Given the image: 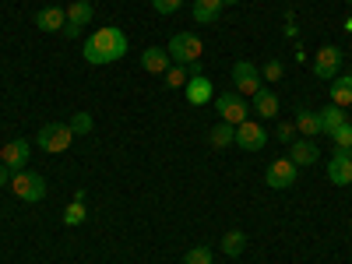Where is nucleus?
Returning a JSON list of instances; mask_svg holds the SVG:
<instances>
[{
	"instance_id": "f257e3e1",
	"label": "nucleus",
	"mask_w": 352,
	"mask_h": 264,
	"mask_svg": "<svg viewBox=\"0 0 352 264\" xmlns=\"http://www.w3.org/2000/svg\"><path fill=\"white\" fill-rule=\"evenodd\" d=\"M124 53H127V36L120 32V28H113V25L96 28L92 39L85 43V60L92 64V67H102V64L120 60Z\"/></svg>"
},
{
	"instance_id": "f03ea898",
	"label": "nucleus",
	"mask_w": 352,
	"mask_h": 264,
	"mask_svg": "<svg viewBox=\"0 0 352 264\" xmlns=\"http://www.w3.org/2000/svg\"><path fill=\"white\" fill-rule=\"evenodd\" d=\"M169 60H176V64H184V67H190V64H197L201 56H204V43L194 36V32H176L173 39H169Z\"/></svg>"
},
{
	"instance_id": "7ed1b4c3",
	"label": "nucleus",
	"mask_w": 352,
	"mask_h": 264,
	"mask_svg": "<svg viewBox=\"0 0 352 264\" xmlns=\"http://www.w3.org/2000/svg\"><path fill=\"white\" fill-rule=\"evenodd\" d=\"M71 141H74L71 124H46V127L36 134V144H39L43 152H50V155L67 152V148H71Z\"/></svg>"
},
{
	"instance_id": "20e7f679",
	"label": "nucleus",
	"mask_w": 352,
	"mask_h": 264,
	"mask_svg": "<svg viewBox=\"0 0 352 264\" xmlns=\"http://www.w3.org/2000/svg\"><path fill=\"white\" fill-rule=\"evenodd\" d=\"M8 187L14 190V197H21V201H28V204H36V201L46 197V180H43L39 173H28V169L14 173Z\"/></svg>"
},
{
	"instance_id": "39448f33",
	"label": "nucleus",
	"mask_w": 352,
	"mask_h": 264,
	"mask_svg": "<svg viewBox=\"0 0 352 264\" xmlns=\"http://www.w3.org/2000/svg\"><path fill=\"white\" fill-rule=\"evenodd\" d=\"M215 109L222 116V124H232V127H240L243 120H250V106H247V99L240 92H222L215 99Z\"/></svg>"
},
{
	"instance_id": "423d86ee",
	"label": "nucleus",
	"mask_w": 352,
	"mask_h": 264,
	"mask_svg": "<svg viewBox=\"0 0 352 264\" xmlns=\"http://www.w3.org/2000/svg\"><path fill=\"white\" fill-rule=\"evenodd\" d=\"M296 176H300V166L292 159H275L268 166V173H264V184H268L272 190H289L292 184H296Z\"/></svg>"
},
{
	"instance_id": "0eeeda50",
	"label": "nucleus",
	"mask_w": 352,
	"mask_h": 264,
	"mask_svg": "<svg viewBox=\"0 0 352 264\" xmlns=\"http://www.w3.org/2000/svg\"><path fill=\"white\" fill-rule=\"evenodd\" d=\"M232 88H236L243 99L257 96V92H261V71H257L250 60H240L236 67H232Z\"/></svg>"
},
{
	"instance_id": "6e6552de",
	"label": "nucleus",
	"mask_w": 352,
	"mask_h": 264,
	"mask_svg": "<svg viewBox=\"0 0 352 264\" xmlns=\"http://www.w3.org/2000/svg\"><path fill=\"white\" fill-rule=\"evenodd\" d=\"M236 144H240L243 152H261L264 144H268V131H264L257 120H243L236 127Z\"/></svg>"
},
{
	"instance_id": "1a4fd4ad",
	"label": "nucleus",
	"mask_w": 352,
	"mask_h": 264,
	"mask_svg": "<svg viewBox=\"0 0 352 264\" xmlns=\"http://www.w3.org/2000/svg\"><path fill=\"white\" fill-rule=\"evenodd\" d=\"M28 155H32V144H28L25 138H14V141H8L4 148H0V162H4L11 173H21Z\"/></svg>"
},
{
	"instance_id": "9d476101",
	"label": "nucleus",
	"mask_w": 352,
	"mask_h": 264,
	"mask_svg": "<svg viewBox=\"0 0 352 264\" xmlns=\"http://www.w3.org/2000/svg\"><path fill=\"white\" fill-rule=\"evenodd\" d=\"M338 67H342V53L338 46H320L317 56H314V74L317 78H338Z\"/></svg>"
},
{
	"instance_id": "9b49d317",
	"label": "nucleus",
	"mask_w": 352,
	"mask_h": 264,
	"mask_svg": "<svg viewBox=\"0 0 352 264\" xmlns=\"http://www.w3.org/2000/svg\"><path fill=\"white\" fill-rule=\"evenodd\" d=\"M184 92H187V102H190V106H208V102L215 99L212 78H204V74H190V81L184 85Z\"/></svg>"
},
{
	"instance_id": "f8f14e48",
	"label": "nucleus",
	"mask_w": 352,
	"mask_h": 264,
	"mask_svg": "<svg viewBox=\"0 0 352 264\" xmlns=\"http://www.w3.org/2000/svg\"><path fill=\"white\" fill-rule=\"evenodd\" d=\"M328 180L335 187H349L352 184V152H335L328 162Z\"/></svg>"
},
{
	"instance_id": "ddd939ff",
	"label": "nucleus",
	"mask_w": 352,
	"mask_h": 264,
	"mask_svg": "<svg viewBox=\"0 0 352 264\" xmlns=\"http://www.w3.org/2000/svg\"><path fill=\"white\" fill-rule=\"evenodd\" d=\"M88 21H92V0H74V4L67 8V25H64V32H67V36H78Z\"/></svg>"
},
{
	"instance_id": "4468645a",
	"label": "nucleus",
	"mask_w": 352,
	"mask_h": 264,
	"mask_svg": "<svg viewBox=\"0 0 352 264\" xmlns=\"http://www.w3.org/2000/svg\"><path fill=\"white\" fill-rule=\"evenodd\" d=\"M289 159L296 162V166H317V159H320L317 141H310V138H296V141H292V152H289Z\"/></svg>"
},
{
	"instance_id": "2eb2a0df",
	"label": "nucleus",
	"mask_w": 352,
	"mask_h": 264,
	"mask_svg": "<svg viewBox=\"0 0 352 264\" xmlns=\"http://www.w3.org/2000/svg\"><path fill=\"white\" fill-rule=\"evenodd\" d=\"M141 67L148 74H166L169 71V50L166 46H148L141 53Z\"/></svg>"
},
{
	"instance_id": "dca6fc26",
	"label": "nucleus",
	"mask_w": 352,
	"mask_h": 264,
	"mask_svg": "<svg viewBox=\"0 0 352 264\" xmlns=\"http://www.w3.org/2000/svg\"><path fill=\"white\" fill-rule=\"evenodd\" d=\"M64 25H67V11L64 8H43L36 14V28H39V32H60Z\"/></svg>"
},
{
	"instance_id": "f3484780",
	"label": "nucleus",
	"mask_w": 352,
	"mask_h": 264,
	"mask_svg": "<svg viewBox=\"0 0 352 264\" xmlns=\"http://www.w3.org/2000/svg\"><path fill=\"white\" fill-rule=\"evenodd\" d=\"M250 109H257V116H278V96L275 92H268V88H261L257 96H250Z\"/></svg>"
},
{
	"instance_id": "a211bd4d",
	"label": "nucleus",
	"mask_w": 352,
	"mask_h": 264,
	"mask_svg": "<svg viewBox=\"0 0 352 264\" xmlns=\"http://www.w3.org/2000/svg\"><path fill=\"white\" fill-rule=\"evenodd\" d=\"M222 4H226V0H194V21L212 25L222 14Z\"/></svg>"
},
{
	"instance_id": "6ab92c4d",
	"label": "nucleus",
	"mask_w": 352,
	"mask_h": 264,
	"mask_svg": "<svg viewBox=\"0 0 352 264\" xmlns=\"http://www.w3.org/2000/svg\"><path fill=\"white\" fill-rule=\"evenodd\" d=\"M331 102L335 106H352V74L331 78Z\"/></svg>"
},
{
	"instance_id": "aec40b11",
	"label": "nucleus",
	"mask_w": 352,
	"mask_h": 264,
	"mask_svg": "<svg viewBox=\"0 0 352 264\" xmlns=\"http://www.w3.org/2000/svg\"><path fill=\"white\" fill-rule=\"evenodd\" d=\"M317 120H320V134H335L345 124V109L342 106H328V109L317 113Z\"/></svg>"
},
{
	"instance_id": "412c9836",
	"label": "nucleus",
	"mask_w": 352,
	"mask_h": 264,
	"mask_svg": "<svg viewBox=\"0 0 352 264\" xmlns=\"http://www.w3.org/2000/svg\"><path fill=\"white\" fill-rule=\"evenodd\" d=\"M296 134H303V138H310V141H314V134H320V120H317V113H310L307 106H300V109H296Z\"/></svg>"
},
{
	"instance_id": "4be33fe9",
	"label": "nucleus",
	"mask_w": 352,
	"mask_h": 264,
	"mask_svg": "<svg viewBox=\"0 0 352 264\" xmlns=\"http://www.w3.org/2000/svg\"><path fill=\"white\" fill-rule=\"evenodd\" d=\"M243 247H247V236H243L240 229H232V232H226V236H222V254H229V257H240Z\"/></svg>"
},
{
	"instance_id": "5701e85b",
	"label": "nucleus",
	"mask_w": 352,
	"mask_h": 264,
	"mask_svg": "<svg viewBox=\"0 0 352 264\" xmlns=\"http://www.w3.org/2000/svg\"><path fill=\"white\" fill-rule=\"evenodd\" d=\"M212 144H215V148H226V144H232V141H236V127H232V124H219L212 134Z\"/></svg>"
},
{
	"instance_id": "b1692460",
	"label": "nucleus",
	"mask_w": 352,
	"mask_h": 264,
	"mask_svg": "<svg viewBox=\"0 0 352 264\" xmlns=\"http://www.w3.org/2000/svg\"><path fill=\"white\" fill-rule=\"evenodd\" d=\"M88 219V212H85V201H71L67 208H64V226H81Z\"/></svg>"
},
{
	"instance_id": "393cba45",
	"label": "nucleus",
	"mask_w": 352,
	"mask_h": 264,
	"mask_svg": "<svg viewBox=\"0 0 352 264\" xmlns=\"http://www.w3.org/2000/svg\"><path fill=\"white\" fill-rule=\"evenodd\" d=\"M187 81H190V67H184V64H176V67L166 71V85L169 88H184Z\"/></svg>"
},
{
	"instance_id": "a878e982",
	"label": "nucleus",
	"mask_w": 352,
	"mask_h": 264,
	"mask_svg": "<svg viewBox=\"0 0 352 264\" xmlns=\"http://www.w3.org/2000/svg\"><path fill=\"white\" fill-rule=\"evenodd\" d=\"M331 141H335L338 152H352V124H342V127L331 134Z\"/></svg>"
},
{
	"instance_id": "bb28decb",
	"label": "nucleus",
	"mask_w": 352,
	"mask_h": 264,
	"mask_svg": "<svg viewBox=\"0 0 352 264\" xmlns=\"http://www.w3.org/2000/svg\"><path fill=\"white\" fill-rule=\"evenodd\" d=\"M184 264H212V250L208 247H194V250H187Z\"/></svg>"
},
{
	"instance_id": "cd10ccee",
	"label": "nucleus",
	"mask_w": 352,
	"mask_h": 264,
	"mask_svg": "<svg viewBox=\"0 0 352 264\" xmlns=\"http://www.w3.org/2000/svg\"><path fill=\"white\" fill-rule=\"evenodd\" d=\"M71 131H74V134H88V131H92V116H88V113H74Z\"/></svg>"
},
{
	"instance_id": "c85d7f7f",
	"label": "nucleus",
	"mask_w": 352,
	"mask_h": 264,
	"mask_svg": "<svg viewBox=\"0 0 352 264\" xmlns=\"http://www.w3.org/2000/svg\"><path fill=\"white\" fill-rule=\"evenodd\" d=\"M275 141H282V144H292V141H296V124H278V131H275Z\"/></svg>"
},
{
	"instance_id": "c756f323",
	"label": "nucleus",
	"mask_w": 352,
	"mask_h": 264,
	"mask_svg": "<svg viewBox=\"0 0 352 264\" xmlns=\"http://www.w3.org/2000/svg\"><path fill=\"white\" fill-rule=\"evenodd\" d=\"M282 74H285L282 60H268V64H264V78H268V81H282Z\"/></svg>"
},
{
	"instance_id": "7c9ffc66",
	"label": "nucleus",
	"mask_w": 352,
	"mask_h": 264,
	"mask_svg": "<svg viewBox=\"0 0 352 264\" xmlns=\"http://www.w3.org/2000/svg\"><path fill=\"white\" fill-rule=\"evenodd\" d=\"M180 4H184V0H152V8H155L159 14H173V11H180Z\"/></svg>"
},
{
	"instance_id": "2f4dec72",
	"label": "nucleus",
	"mask_w": 352,
	"mask_h": 264,
	"mask_svg": "<svg viewBox=\"0 0 352 264\" xmlns=\"http://www.w3.org/2000/svg\"><path fill=\"white\" fill-rule=\"evenodd\" d=\"M11 176H14V173H11L4 162H0V187H8V184H11Z\"/></svg>"
},
{
	"instance_id": "473e14b6",
	"label": "nucleus",
	"mask_w": 352,
	"mask_h": 264,
	"mask_svg": "<svg viewBox=\"0 0 352 264\" xmlns=\"http://www.w3.org/2000/svg\"><path fill=\"white\" fill-rule=\"evenodd\" d=\"M345 28H349V32H352V18H349V21H345Z\"/></svg>"
},
{
	"instance_id": "72a5a7b5",
	"label": "nucleus",
	"mask_w": 352,
	"mask_h": 264,
	"mask_svg": "<svg viewBox=\"0 0 352 264\" xmlns=\"http://www.w3.org/2000/svg\"><path fill=\"white\" fill-rule=\"evenodd\" d=\"M345 4H352V0H345Z\"/></svg>"
}]
</instances>
